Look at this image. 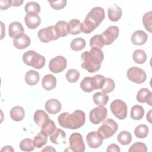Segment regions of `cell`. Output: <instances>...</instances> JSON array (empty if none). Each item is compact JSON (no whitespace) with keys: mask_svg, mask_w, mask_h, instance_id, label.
<instances>
[{"mask_svg":"<svg viewBox=\"0 0 152 152\" xmlns=\"http://www.w3.org/2000/svg\"><path fill=\"white\" fill-rule=\"evenodd\" d=\"M83 62L81 67L88 72L93 73L98 71L104 59V54L101 49H91L90 51H86L81 55Z\"/></svg>","mask_w":152,"mask_h":152,"instance_id":"obj_1","label":"cell"},{"mask_svg":"<svg viewBox=\"0 0 152 152\" xmlns=\"http://www.w3.org/2000/svg\"><path fill=\"white\" fill-rule=\"evenodd\" d=\"M58 120L61 126L71 129H77L85 124L86 114L81 110H76L72 113L63 112L58 116Z\"/></svg>","mask_w":152,"mask_h":152,"instance_id":"obj_2","label":"cell"},{"mask_svg":"<svg viewBox=\"0 0 152 152\" xmlns=\"http://www.w3.org/2000/svg\"><path fill=\"white\" fill-rule=\"evenodd\" d=\"M104 10L100 7L93 8L81 24V31L85 34L91 33L104 19Z\"/></svg>","mask_w":152,"mask_h":152,"instance_id":"obj_3","label":"cell"},{"mask_svg":"<svg viewBox=\"0 0 152 152\" xmlns=\"http://www.w3.org/2000/svg\"><path fill=\"white\" fill-rule=\"evenodd\" d=\"M23 61L27 65L38 69L42 68L46 62L45 58L34 50L26 52L23 55Z\"/></svg>","mask_w":152,"mask_h":152,"instance_id":"obj_4","label":"cell"},{"mask_svg":"<svg viewBox=\"0 0 152 152\" xmlns=\"http://www.w3.org/2000/svg\"><path fill=\"white\" fill-rule=\"evenodd\" d=\"M118 124L111 118L107 119L102 122L97 132L103 139H107L113 136L118 130Z\"/></svg>","mask_w":152,"mask_h":152,"instance_id":"obj_5","label":"cell"},{"mask_svg":"<svg viewBox=\"0 0 152 152\" xmlns=\"http://www.w3.org/2000/svg\"><path fill=\"white\" fill-rule=\"evenodd\" d=\"M110 110L118 119H124L127 116V105L121 99L114 100L110 105Z\"/></svg>","mask_w":152,"mask_h":152,"instance_id":"obj_6","label":"cell"},{"mask_svg":"<svg viewBox=\"0 0 152 152\" xmlns=\"http://www.w3.org/2000/svg\"><path fill=\"white\" fill-rule=\"evenodd\" d=\"M126 75L128 78L131 81L137 84L143 83L147 78L145 72L143 69L135 66L128 69Z\"/></svg>","mask_w":152,"mask_h":152,"instance_id":"obj_7","label":"cell"},{"mask_svg":"<svg viewBox=\"0 0 152 152\" xmlns=\"http://www.w3.org/2000/svg\"><path fill=\"white\" fill-rule=\"evenodd\" d=\"M69 148L74 152H83L86 147L83 139V136L78 132L72 133L69 138Z\"/></svg>","mask_w":152,"mask_h":152,"instance_id":"obj_8","label":"cell"},{"mask_svg":"<svg viewBox=\"0 0 152 152\" xmlns=\"http://www.w3.org/2000/svg\"><path fill=\"white\" fill-rule=\"evenodd\" d=\"M107 116V109L104 106L93 108L89 113L90 121L93 124H99L104 120Z\"/></svg>","mask_w":152,"mask_h":152,"instance_id":"obj_9","label":"cell"},{"mask_svg":"<svg viewBox=\"0 0 152 152\" xmlns=\"http://www.w3.org/2000/svg\"><path fill=\"white\" fill-rule=\"evenodd\" d=\"M37 36L39 40L43 43H48L59 39L55 32L54 26H50L40 29L37 33Z\"/></svg>","mask_w":152,"mask_h":152,"instance_id":"obj_10","label":"cell"},{"mask_svg":"<svg viewBox=\"0 0 152 152\" xmlns=\"http://www.w3.org/2000/svg\"><path fill=\"white\" fill-rule=\"evenodd\" d=\"M67 65V61L65 57L62 56H56L50 59L49 64L50 71L57 74L63 71Z\"/></svg>","mask_w":152,"mask_h":152,"instance_id":"obj_11","label":"cell"},{"mask_svg":"<svg viewBox=\"0 0 152 152\" xmlns=\"http://www.w3.org/2000/svg\"><path fill=\"white\" fill-rule=\"evenodd\" d=\"M119 33V27L116 26H111L106 28L102 33V36L103 39L104 45H111L115 40Z\"/></svg>","mask_w":152,"mask_h":152,"instance_id":"obj_12","label":"cell"},{"mask_svg":"<svg viewBox=\"0 0 152 152\" xmlns=\"http://www.w3.org/2000/svg\"><path fill=\"white\" fill-rule=\"evenodd\" d=\"M24 29L21 23L18 21L12 22L8 27V34L14 39L24 34Z\"/></svg>","mask_w":152,"mask_h":152,"instance_id":"obj_13","label":"cell"},{"mask_svg":"<svg viewBox=\"0 0 152 152\" xmlns=\"http://www.w3.org/2000/svg\"><path fill=\"white\" fill-rule=\"evenodd\" d=\"M103 140V139L100 137L96 131H91L86 136L87 144L91 148H97L99 147L102 145Z\"/></svg>","mask_w":152,"mask_h":152,"instance_id":"obj_14","label":"cell"},{"mask_svg":"<svg viewBox=\"0 0 152 152\" xmlns=\"http://www.w3.org/2000/svg\"><path fill=\"white\" fill-rule=\"evenodd\" d=\"M137 100L140 103H146L152 106V93L147 88L140 89L137 94Z\"/></svg>","mask_w":152,"mask_h":152,"instance_id":"obj_15","label":"cell"},{"mask_svg":"<svg viewBox=\"0 0 152 152\" xmlns=\"http://www.w3.org/2000/svg\"><path fill=\"white\" fill-rule=\"evenodd\" d=\"M62 108L61 102L55 99H50L46 101L45 109L46 111L52 115H55L60 112Z\"/></svg>","mask_w":152,"mask_h":152,"instance_id":"obj_16","label":"cell"},{"mask_svg":"<svg viewBox=\"0 0 152 152\" xmlns=\"http://www.w3.org/2000/svg\"><path fill=\"white\" fill-rule=\"evenodd\" d=\"M24 21L28 28L34 29L41 23V18L38 14H27L24 17Z\"/></svg>","mask_w":152,"mask_h":152,"instance_id":"obj_17","label":"cell"},{"mask_svg":"<svg viewBox=\"0 0 152 152\" xmlns=\"http://www.w3.org/2000/svg\"><path fill=\"white\" fill-rule=\"evenodd\" d=\"M148 36L142 30H137L132 35L131 40L132 43L137 46L144 45L147 40Z\"/></svg>","mask_w":152,"mask_h":152,"instance_id":"obj_18","label":"cell"},{"mask_svg":"<svg viewBox=\"0 0 152 152\" xmlns=\"http://www.w3.org/2000/svg\"><path fill=\"white\" fill-rule=\"evenodd\" d=\"M42 85L45 90L50 91L56 87V79L52 74H46L42 79Z\"/></svg>","mask_w":152,"mask_h":152,"instance_id":"obj_19","label":"cell"},{"mask_svg":"<svg viewBox=\"0 0 152 152\" xmlns=\"http://www.w3.org/2000/svg\"><path fill=\"white\" fill-rule=\"evenodd\" d=\"M13 45L18 49H24L30 46V39L27 34H24L21 36L14 39Z\"/></svg>","mask_w":152,"mask_h":152,"instance_id":"obj_20","label":"cell"},{"mask_svg":"<svg viewBox=\"0 0 152 152\" xmlns=\"http://www.w3.org/2000/svg\"><path fill=\"white\" fill-rule=\"evenodd\" d=\"M108 17L112 21H118L121 17L122 14V9L116 4H114L113 7L108 8Z\"/></svg>","mask_w":152,"mask_h":152,"instance_id":"obj_21","label":"cell"},{"mask_svg":"<svg viewBox=\"0 0 152 152\" xmlns=\"http://www.w3.org/2000/svg\"><path fill=\"white\" fill-rule=\"evenodd\" d=\"M65 132L59 128H56L55 131L50 135V140L55 144H59L61 142L65 144Z\"/></svg>","mask_w":152,"mask_h":152,"instance_id":"obj_22","label":"cell"},{"mask_svg":"<svg viewBox=\"0 0 152 152\" xmlns=\"http://www.w3.org/2000/svg\"><path fill=\"white\" fill-rule=\"evenodd\" d=\"M55 32L57 36L59 37H65L69 34L68 24L65 21H59L54 26Z\"/></svg>","mask_w":152,"mask_h":152,"instance_id":"obj_23","label":"cell"},{"mask_svg":"<svg viewBox=\"0 0 152 152\" xmlns=\"http://www.w3.org/2000/svg\"><path fill=\"white\" fill-rule=\"evenodd\" d=\"M39 73L34 70H30L25 75V81L29 86H34L39 81Z\"/></svg>","mask_w":152,"mask_h":152,"instance_id":"obj_24","label":"cell"},{"mask_svg":"<svg viewBox=\"0 0 152 152\" xmlns=\"http://www.w3.org/2000/svg\"><path fill=\"white\" fill-rule=\"evenodd\" d=\"M25 116L24 109L20 106L13 107L10 111V116L11 119L15 121L18 122L23 120Z\"/></svg>","mask_w":152,"mask_h":152,"instance_id":"obj_25","label":"cell"},{"mask_svg":"<svg viewBox=\"0 0 152 152\" xmlns=\"http://www.w3.org/2000/svg\"><path fill=\"white\" fill-rule=\"evenodd\" d=\"M33 119L37 125L39 126H42L43 124L50 118L44 110H37L34 113Z\"/></svg>","mask_w":152,"mask_h":152,"instance_id":"obj_26","label":"cell"},{"mask_svg":"<svg viewBox=\"0 0 152 152\" xmlns=\"http://www.w3.org/2000/svg\"><path fill=\"white\" fill-rule=\"evenodd\" d=\"M93 100L94 103L99 106H104L107 104L109 100V97L106 93L97 92L93 94Z\"/></svg>","mask_w":152,"mask_h":152,"instance_id":"obj_27","label":"cell"},{"mask_svg":"<svg viewBox=\"0 0 152 152\" xmlns=\"http://www.w3.org/2000/svg\"><path fill=\"white\" fill-rule=\"evenodd\" d=\"M81 23L79 20H77V19L71 20L69 21V23H68L69 33L72 35L78 34L80 32H81Z\"/></svg>","mask_w":152,"mask_h":152,"instance_id":"obj_28","label":"cell"},{"mask_svg":"<svg viewBox=\"0 0 152 152\" xmlns=\"http://www.w3.org/2000/svg\"><path fill=\"white\" fill-rule=\"evenodd\" d=\"M144 115V108L139 104H135L131 107V117L134 120H140Z\"/></svg>","mask_w":152,"mask_h":152,"instance_id":"obj_29","label":"cell"},{"mask_svg":"<svg viewBox=\"0 0 152 152\" xmlns=\"http://www.w3.org/2000/svg\"><path fill=\"white\" fill-rule=\"evenodd\" d=\"M56 129V128L54 121L49 119L46 121L41 126V132L48 136L52 134Z\"/></svg>","mask_w":152,"mask_h":152,"instance_id":"obj_30","label":"cell"},{"mask_svg":"<svg viewBox=\"0 0 152 152\" xmlns=\"http://www.w3.org/2000/svg\"><path fill=\"white\" fill-rule=\"evenodd\" d=\"M90 45L91 49H101L104 46V42L101 34L93 36L90 40Z\"/></svg>","mask_w":152,"mask_h":152,"instance_id":"obj_31","label":"cell"},{"mask_svg":"<svg viewBox=\"0 0 152 152\" xmlns=\"http://www.w3.org/2000/svg\"><path fill=\"white\" fill-rule=\"evenodd\" d=\"M132 59L135 63L142 64L146 61L147 55L143 50L137 49L132 54Z\"/></svg>","mask_w":152,"mask_h":152,"instance_id":"obj_32","label":"cell"},{"mask_svg":"<svg viewBox=\"0 0 152 152\" xmlns=\"http://www.w3.org/2000/svg\"><path fill=\"white\" fill-rule=\"evenodd\" d=\"M86 45V40L81 37H77L73 39L70 44L71 48L75 51H80L83 49Z\"/></svg>","mask_w":152,"mask_h":152,"instance_id":"obj_33","label":"cell"},{"mask_svg":"<svg viewBox=\"0 0 152 152\" xmlns=\"http://www.w3.org/2000/svg\"><path fill=\"white\" fill-rule=\"evenodd\" d=\"M149 132L148 126L145 124L138 125L134 130L135 135L138 138H144L147 137Z\"/></svg>","mask_w":152,"mask_h":152,"instance_id":"obj_34","label":"cell"},{"mask_svg":"<svg viewBox=\"0 0 152 152\" xmlns=\"http://www.w3.org/2000/svg\"><path fill=\"white\" fill-rule=\"evenodd\" d=\"M117 140L122 145H128L131 142L132 140L131 134L127 131H122L118 134L117 137Z\"/></svg>","mask_w":152,"mask_h":152,"instance_id":"obj_35","label":"cell"},{"mask_svg":"<svg viewBox=\"0 0 152 152\" xmlns=\"http://www.w3.org/2000/svg\"><path fill=\"white\" fill-rule=\"evenodd\" d=\"M35 147L34 141L30 138L23 139L20 143V148L24 151H31L34 150Z\"/></svg>","mask_w":152,"mask_h":152,"instance_id":"obj_36","label":"cell"},{"mask_svg":"<svg viewBox=\"0 0 152 152\" xmlns=\"http://www.w3.org/2000/svg\"><path fill=\"white\" fill-rule=\"evenodd\" d=\"M24 10L27 14H38L40 11V6L36 2H28L26 3Z\"/></svg>","mask_w":152,"mask_h":152,"instance_id":"obj_37","label":"cell"},{"mask_svg":"<svg viewBox=\"0 0 152 152\" xmlns=\"http://www.w3.org/2000/svg\"><path fill=\"white\" fill-rule=\"evenodd\" d=\"M80 87L83 91L90 93L93 91L94 88L92 85V77H84L80 83Z\"/></svg>","mask_w":152,"mask_h":152,"instance_id":"obj_38","label":"cell"},{"mask_svg":"<svg viewBox=\"0 0 152 152\" xmlns=\"http://www.w3.org/2000/svg\"><path fill=\"white\" fill-rule=\"evenodd\" d=\"M33 141L36 147L40 148L46 144L47 135L40 131L34 137Z\"/></svg>","mask_w":152,"mask_h":152,"instance_id":"obj_39","label":"cell"},{"mask_svg":"<svg viewBox=\"0 0 152 152\" xmlns=\"http://www.w3.org/2000/svg\"><path fill=\"white\" fill-rule=\"evenodd\" d=\"M105 81V78L100 74H97L92 77V85L94 89L102 88Z\"/></svg>","mask_w":152,"mask_h":152,"instance_id":"obj_40","label":"cell"},{"mask_svg":"<svg viewBox=\"0 0 152 152\" xmlns=\"http://www.w3.org/2000/svg\"><path fill=\"white\" fill-rule=\"evenodd\" d=\"M115 87L114 81L110 78H105L104 83L102 87V91L104 93H108L112 92Z\"/></svg>","mask_w":152,"mask_h":152,"instance_id":"obj_41","label":"cell"},{"mask_svg":"<svg viewBox=\"0 0 152 152\" xmlns=\"http://www.w3.org/2000/svg\"><path fill=\"white\" fill-rule=\"evenodd\" d=\"M65 77L69 82L75 83L78 81L80 77V72L77 69H71L66 72L65 74Z\"/></svg>","mask_w":152,"mask_h":152,"instance_id":"obj_42","label":"cell"},{"mask_svg":"<svg viewBox=\"0 0 152 152\" xmlns=\"http://www.w3.org/2000/svg\"><path fill=\"white\" fill-rule=\"evenodd\" d=\"M151 11H148L146 12L142 17V23L144 26L145 28L149 32H151Z\"/></svg>","mask_w":152,"mask_h":152,"instance_id":"obj_43","label":"cell"},{"mask_svg":"<svg viewBox=\"0 0 152 152\" xmlns=\"http://www.w3.org/2000/svg\"><path fill=\"white\" fill-rule=\"evenodd\" d=\"M129 152H146L147 151V147L146 145L142 142H136L133 144L128 149Z\"/></svg>","mask_w":152,"mask_h":152,"instance_id":"obj_44","label":"cell"},{"mask_svg":"<svg viewBox=\"0 0 152 152\" xmlns=\"http://www.w3.org/2000/svg\"><path fill=\"white\" fill-rule=\"evenodd\" d=\"M50 7L55 10H60L64 8L66 4V0H59L56 1H49Z\"/></svg>","mask_w":152,"mask_h":152,"instance_id":"obj_45","label":"cell"},{"mask_svg":"<svg viewBox=\"0 0 152 152\" xmlns=\"http://www.w3.org/2000/svg\"><path fill=\"white\" fill-rule=\"evenodd\" d=\"M1 9V10H5L8 8L12 6V1L10 0H1L0 1Z\"/></svg>","mask_w":152,"mask_h":152,"instance_id":"obj_46","label":"cell"},{"mask_svg":"<svg viewBox=\"0 0 152 152\" xmlns=\"http://www.w3.org/2000/svg\"><path fill=\"white\" fill-rule=\"evenodd\" d=\"M106 151L107 152H109V151L119 152L120 151V148H119V147L117 144H112L109 145L107 147Z\"/></svg>","mask_w":152,"mask_h":152,"instance_id":"obj_47","label":"cell"},{"mask_svg":"<svg viewBox=\"0 0 152 152\" xmlns=\"http://www.w3.org/2000/svg\"><path fill=\"white\" fill-rule=\"evenodd\" d=\"M1 151H14V149L13 148L10 146V145H7V146H5L1 150Z\"/></svg>","mask_w":152,"mask_h":152,"instance_id":"obj_48","label":"cell"},{"mask_svg":"<svg viewBox=\"0 0 152 152\" xmlns=\"http://www.w3.org/2000/svg\"><path fill=\"white\" fill-rule=\"evenodd\" d=\"M23 1H17V0L12 1V6H15V7L20 6L23 4Z\"/></svg>","mask_w":152,"mask_h":152,"instance_id":"obj_49","label":"cell"},{"mask_svg":"<svg viewBox=\"0 0 152 152\" xmlns=\"http://www.w3.org/2000/svg\"><path fill=\"white\" fill-rule=\"evenodd\" d=\"M42 151H56L55 149L51 146H47L42 150Z\"/></svg>","mask_w":152,"mask_h":152,"instance_id":"obj_50","label":"cell"},{"mask_svg":"<svg viewBox=\"0 0 152 152\" xmlns=\"http://www.w3.org/2000/svg\"><path fill=\"white\" fill-rule=\"evenodd\" d=\"M151 110H150L148 112V113L147 114V120L149 122H151Z\"/></svg>","mask_w":152,"mask_h":152,"instance_id":"obj_51","label":"cell"}]
</instances>
